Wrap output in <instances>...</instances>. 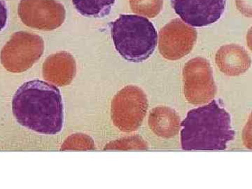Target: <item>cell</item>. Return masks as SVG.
I'll return each mask as SVG.
<instances>
[{"label":"cell","instance_id":"5bb4252c","mask_svg":"<svg viewBox=\"0 0 252 189\" xmlns=\"http://www.w3.org/2000/svg\"><path fill=\"white\" fill-rule=\"evenodd\" d=\"M148 144L139 136L122 139L109 144L106 149H147Z\"/></svg>","mask_w":252,"mask_h":189},{"label":"cell","instance_id":"3957f363","mask_svg":"<svg viewBox=\"0 0 252 189\" xmlns=\"http://www.w3.org/2000/svg\"><path fill=\"white\" fill-rule=\"evenodd\" d=\"M111 34L118 53L130 62H143L157 47V32L153 23L144 16L120 15L112 23Z\"/></svg>","mask_w":252,"mask_h":189},{"label":"cell","instance_id":"7c38bea8","mask_svg":"<svg viewBox=\"0 0 252 189\" xmlns=\"http://www.w3.org/2000/svg\"><path fill=\"white\" fill-rule=\"evenodd\" d=\"M217 65L220 70L230 76H238L248 70L250 58L246 51L238 46H226L217 54Z\"/></svg>","mask_w":252,"mask_h":189},{"label":"cell","instance_id":"9c48e42d","mask_svg":"<svg viewBox=\"0 0 252 189\" xmlns=\"http://www.w3.org/2000/svg\"><path fill=\"white\" fill-rule=\"evenodd\" d=\"M196 38L195 30L182 23L167 25L160 31L159 49L167 59H181L191 51Z\"/></svg>","mask_w":252,"mask_h":189},{"label":"cell","instance_id":"8992f818","mask_svg":"<svg viewBox=\"0 0 252 189\" xmlns=\"http://www.w3.org/2000/svg\"><path fill=\"white\" fill-rule=\"evenodd\" d=\"M184 94L189 103L200 105L215 97L217 86L208 61L201 58L189 61L183 71Z\"/></svg>","mask_w":252,"mask_h":189},{"label":"cell","instance_id":"7a4b0ae2","mask_svg":"<svg viewBox=\"0 0 252 189\" xmlns=\"http://www.w3.org/2000/svg\"><path fill=\"white\" fill-rule=\"evenodd\" d=\"M180 126L184 150H224L235 138L230 114L215 100L189 111Z\"/></svg>","mask_w":252,"mask_h":189},{"label":"cell","instance_id":"30bf717a","mask_svg":"<svg viewBox=\"0 0 252 189\" xmlns=\"http://www.w3.org/2000/svg\"><path fill=\"white\" fill-rule=\"evenodd\" d=\"M76 71L74 57L67 52L51 55L43 65L44 79L60 86L68 85L74 79Z\"/></svg>","mask_w":252,"mask_h":189},{"label":"cell","instance_id":"4fadbf2b","mask_svg":"<svg viewBox=\"0 0 252 189\" xmlns=\"http://www.w3.org/2000/svg\"><path fill=\"white\" fill-rule=\"evenodd\" d=\"M79 14L89 18H104L110 14L115 0H72Z\"/></svg>","mask_w":252,"mask_h":189},{"label":"cell","instance_id":"9a60e30c","mask_svg":"<svg viewBox=\"0 0 252 189\" xmlns=\"http://www.w3.org/2000/svg\"><path fill=\"white\" fill-rule=\"evenodd\" d=\"M8 20V9L5 0H0V32L6 26Z\"/></svg>","mask_w":252,"mask_h":189},{"label":"cell","instance_id":"6da1fadb","mask_svg":"<svg viewBox=\"0 0 252 189\" xmlns=\"http://www.w3.org/2000/svg\"><path fill=\"white\" fill-rule=\"evenodd\" d=\"M12 110L17 122L28 130L54 135L63 129L64 108L57 86L41 80L24 83L15 93Z\"/></svg>","mask_w":252,"mask_h":189},{"label":"cell","instance_id":"8fae6325","mask_svg":"<svg viewBox=\"0 0 252 189\" xmlns=\"http://www.w3.org/2000/svg\"><path fill=\"white\" fill-rule=\"evenodd\" d=\"M148 124L155 135L163 138H172L180 131V117L173 109L159 106L151 110Z\"/></svg>","mask_w":252,"mask_h":189},{"label":"cell","instance_id":"5b68a950","mask_svg":"<svg viewBox=\"0 0 252 189\" xmlns=\"http://www.w3.org/2000/svg\"><path fill=\"white\" fill-rule=\"evenodd\" d=\"M44 51L42 38L27 32H18L1 51V63L9 72H25L40 59Z\"/></svg>","mask_w":252,"mask_h":189},{"label":"cell","instance_id":"277c9868","mask_svg":"<svg viewBox=\"0 0 252 189\" xmlns=\"http://www.w3.org/2000/svg\"><path fill=\"white\" fill-rule=\"evenodd\" d=\"M148 107L147 94L141 88L125 86L113 99L111 107L113 122L122 132H135L142 125Z\"/></svg>","mask_w":252,"mask_h":189},{"label":"cell","instance_id":"52a82bcc","mask_svg":"<svg viewBox=\"0 0 252 189\" xmlns=\"http://www.w3.org/2000/svg\"><path fill=\"white\" fill-rule=\"evenodd\" d=\"M18 14L28 27L53 31L64 23L66 10L56 0H21Z\"/></svg>","mask_w":252,"mask_h":189},{"label":"cell","instance_id":"ba28073f","mask_svg":"<svg viewBox=\"0 0 252 189\" xmlns=\"http://www.w3.org/2000/svg\"><path fill=\"white\" fill-rule=\"evenodd\" d=\"M227 0H171L176 14L193 27L216 23L224 14Z\"/></svg>","mask_w":252,"mask_h":189}]
</instances>
